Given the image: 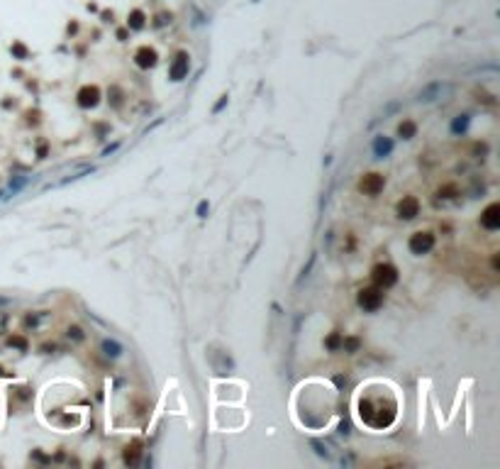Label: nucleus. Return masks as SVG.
I'll return each instance as SVG.
<instances>
[{"instance_id":"7ed1b4c3","label":"nucleus","mask_w":500,"mask_h":469,"mask_svg":"<svg viewBox=\"0 0 500 469\" xmlns=\"http://www.w3.org/2000/svg\"><path fill=\"white\" fill-rule=\"evenodd\" d=\"M434 242H437V240H434L432 232H427V230H424V232H415L410 237V242H408V249H410L412 254L422 257V254H430L434 249Z\"/></svg>"},{"instance_id":"9b49d317","label":"nucleus","mask_w":500,"mask_h":469,"mask_svg":"<svg viewBox=\"0 0 500 469\" xmlns=\"http://www.w3.org/2000/svg\"><path fill=\"white\" fill-rule=\"evenodd\" d=\"M442 93H444V86H442V83H430L427 88H422L420 93H417V101H420V103H432V101H437Z\"/></svg>"},{"instance_id":"2eb2a0df","label":"nucleus","mask_w":500,"mask_h":469,"mask_svg":"<svg viewBox=\"0 0 500 469\" xmlns=\"http://www.w3.org/2000/svg\"><path fill=\"white\" fill-rule=\"evenodd\" d=\"M103 352H105L108 357H120V352H122V347L117 345L115 340H105V342H103Z\"/></svg>"},{"instance_id":"423d86ee","label":"nucleus","mask_w":500,"mask_h":469,"mask_svg":"<svg viewBox=\"0 0 500 469\" xmlns=\"http://www.w3.org/2000/svg\"><path fill=\"white\" fill-rule=\"evenodd\" d=\"M76 103L81 105V108H83V110L95 108V105L100 103V90H98V86H83V88L78 90Z\"/></svg>"},{"instance_id":"f8f14e48","label":"nucleus","mask_w":500,"mask_h":469,"mask_svg":"<svg viewBox=\"0 0 500 469\" xmlns=\"http://www.w3.org/2000/svg\"><path fill=\"white\" fill-rule=\"evenodd\" d=\"M417 134V125L412 123V120H403V123L398 125V137L400 139H412Z\"/></svg>"},{"instance_id":"0eeeda50","label":"nucleus","mask_w":500,"mask_h":469,"mask_svg":"<svg viewBox=\"0 0 500 469\" xmlns=\"http://www.w3.org/2000/svg\"><path fill=\"white\" fill-rule=\"evenodd\" d=\"M398 218H403V220H412V218H417L420 215V201L415 198V196H405L403 201L398 203Z\"/></svg>"},{"instance_id":"b1692460","label":"nucleus","mask_w":500,"mask_h":469,"mask_svg":"<svg viewBox=\"0 0 500 469\" xmlns=\"http://www.w3.org/2000/svg\"><path fill=\"white\" fill-rule=\"evenodd\" d=\"M68 337H73V340H83V333H81V327H71V330H68Z\"/></svg>"},{"instance_id":"4468645a","label":"nucleus","mask_w":500,"mask_h":469,"mask_svg":"<svg viewBox=\"0 0 500 469\" xmlns=\"http://www.w3.org/2000/svg\"><path fill=\"white\" fill-rule=\"evenodd\" d=\"M342 340H344V335H342V333H332V335L324 340V345H327V349H330V352H337V349H342Z\"/></svg>"},{"instance_id":"f3484780","label":"nucleus","mask_w":500,"mask_h":469,"mask_svg":"<svg viewBox=\"0 0 500 469\" xmlns=\"http://www.w3.org/2000/svg\"><path fill=\"white\" fill-rule=\"evenodd\" d=\"M310 445L315 447V452H317V455H320V457H324V459H332V452H330V447L324 445L322 440H312Z\"/></svg>"},{"instance_id":"393cba45","label":"nucleus","mask_w":500,"mask_h":469,"mask_svg":"<svg viewBox=\"0 0 500 469\" xmlns=\"http://www.w3.org/2000/svg\"><path fill=\"white\" fill-rule=\"evenodd\" d=\"M224 105H227V96H222V98H220V103L215 105V112H220V110L224 108Z\"/></svg>"},{"instance_id":"9d476101","label":"nucleus","mask_w":500,"mask_h":469,"mask_svg":"<svg viewBox=\"0 0 500 469\" xmlns=\"http://www.w3.org/2000/svg\"><path fill=\"white\" fill-rule=\"evenodd\" d=\"M393 147H395L393 145V139L381 134V137H376V142H373V156H376V159H386V156L393 152Z\"/></svg>"},{"instance_id":"dca6fc26","label":"nucleus","mask_w":500,"mask_h":469,"mask_svg":"<svg viewBox=\"0 0 500 469\" xmlns=\"http://www.w3.org/2000/svg\"><path fill=\"white\" fill-rule=\"evenodd\" d=\"M139 452H142V450H139V445H137V442H134V445H130L127 450H124V462H127V464H137Z\"/></svg>"},{"instance_id":"f03ea898","label":"nucleus","mask_w":500,"mask_h":469,"mask_svg":"<svg viewBox=\"0 0 500 469\" xmlns=\"http://www.w3.org/2000/svg\"><path fill=\"white\" fill-rule=\"evenodd\" d=\"M371 279H373V284H376L378 289H390V286H395L400 279V274H398V269L393 267V264H376L373 267V271H371Z\"/></svg>"},{"instance_id":"a211bd4d","label":"nucleus","mask_w":500,"mask_h":469,"mask_svg":"<svg viewBox=\"0 0 500 469\" xmlns=\"http://www.w3.org/2000/svg\"><path fill=\"white\" fill-rule=\"evenodd\" d=\"M359 345H361L359 337H344V340H342V349H344V352H356Z\"/></svg>"},{"instance_id":"6e6552de","label":"nucleus","mask_w":500,"mask_h":469,"mask_svg":"<svg viewBox=\"0 0 500 469\" xmlns=\"http://www.w3.org/2000/svg\"><path fill=\"white\" fill-rule=\"evenodd\" d=\"M481 225H483L488 232H495L500 227V205L498 203H490L488 208L481 213Z\"/></svg>"},{"instance_id":"39448f33","label":"nucleus","mask_w":500,"mask_h":469,"mask_svg":"<svg viewBox=\"0 0 500 469\" xmlns=\"http://www.w3.org/2000/svg\"><path fill=\"white\" fill-rule=\"evenodd\" d=\"M383 189H386V179L381 174H366L364 179L359 181V191L366 193V196H378Z\"/></svg>"},{"instance_id":"1a4fd4ad","label":"nucleus","mask_w":500,"mask_h":469,"mask_svg":"<svg viewBox=\"0 0 500 469\" xmlns=\"http://www.w3.org/2000/svg\"><path fill=\"white\" fill-rule=\"evenodd\" d=\"M134 64L139 68H152L156 64V52L149 49V46H142L137 54H134Z\"/></svg>"},{"instance_id":"4be33fe9","label":"nucleus","mask_w":500,"mask_h":469,"mask_svg":"<svg viewBox=\"0 0 500 469\" xmlns=\"http://www.w3.org/2000/svg\"><path fill=\"white\" fill-rule=\"evenodd\" d=\"M208 210H210V205H208V201H200L198 203V218H208Z\"/></svg>"},{"instance_id":"a878e982","label":"nucleus","mask_w":500,"mask_h":469,"mask_svg":"<svg viewBox=\"0 0 500 469\" xmlns=\"http://www.w3.org/2000/svg\"><path fill=\"white\" fill-rule=\"evenodd\" d=\"M339 433H342V435H349V425L342 423V425H339Z\"/></svg>"},{"instance_id":"ddd939ff","label":"nucleus","mask_w":500,"mask_h":469,"mask_svg":"<svg viewBox=\"0 0 500 469\" xmlns=\"http://www.w3.org/2000/svg\"><path fill=\"white\" fill-rule=\"evenodd\" d=\"M468 123H471V120H468V115H456L454 123H452V132H454V134H464L468 130Z\"/></svg>"},{"instance_id":"aec40b11","label":"nucleus","mask_w":500,"mask_h":469,"mask_svg":"<svg viewBox=\"0 0 500 469\" xmlns=\"http://www.w3.org/2000/svg\"><path fill=\"white\" fill-rule=\"evenodd\" d=\"M8 345H10V347H17V349H22V352H24V349H27V340H24V337L12 335L10 340H8Z\"/></svg>"},{"instance_id":"5701e85b","label":"nucleus","mask_w":500,"mask_h":469,"mask_svg":"<svg viewBox=\"0 0 500 469\" xmlns=\"http://www.w3.org/2000/svg\"><path fill=\"white\" fill-rule=\"evenodd\" d=\"M439 193H444V198H454L456 186H444V189H439Z\"/></svg>"},{"instance_id":"6ab92c4d","label":"nucleus","mask_w":500,"mask_h":469,"mask_svg":"<svg viewBox=\"0 0 500 469\" xmlns=\"http://www.w3.org/2000/svg\"><path fill=\"white\" fill-rule=\"evenodd\" d=\"M130 27H132V30H139V27H144V15H142V12H132Z\"/></svg>"},{"instance_id":"cd10ccee","label":"nucleus","mask_w":500,"mask_h":469,"mask_svg":"<svg viewBox=\"0 0 500 469\" xmlns=\"http://www.w3.org/2000/svg\"><path fill=\"white\" fill-rule=\"evenodd\" d=\"M3 374H5V371H3V367H0V377H3Z\"/></svg>"},{"instance_id":"bb28decb","label":"nucleus","mask_w":500,"mask_h":469,"mask_svg":"<svg viewBox=\"0 0 500 469\" xmlns=\"http://www.w3.org/2000/svg\"><path fill=\"white\" fill-rule=\"evenodd\" d=\"M46 156V145H39V159H44Z\"/></svg>"},{"instance_id":"412c9836","label":"nucleus","mask_w":500,"mask_h":469,"mask_svg":"<svg viewBox=\"0 0 500 469\" xmlns=\"http://www.w3.org/2000/svg\"><path fill=\"white\" fill-rule=\"evenodd\" d=\"M10 52H12V54H15V56H17V59H22V61H24V59H27V49H24L22 44H12V49H10Z\"/></svg>"},{"instance_id":"20e7f679","label":"nucleus","mask_w":500,"mask_h":469,"mask_svg":"<svg viewBox=\"0 0 500 469\" xmlns=\"http://www.w3.org/2000/svg\"><path fill=\"white\" fill-rule=\"evenodd\" d=\"M188 68H190V56L186 52H181L176 54V59L171 61V66H168V78L171 81H183V78L188 76Z\"/></svg>"},{"instance_id":"f257e3e1","label":"nucleus","mask_w":500,"mask_h":469,"mask_svg":"<svg viewBox=\"0 0 500 469\" xmlns=\"http://www.w3.org/2000/svg\"><path fill=\"white\" fill-rule=\"evenodd\" d=\"M386 301V293L383 289H378V286H368V289H361L359 291V296H356V303L364 308L366 313H376L381 306Z\"/></svg>"}]
</instances>
